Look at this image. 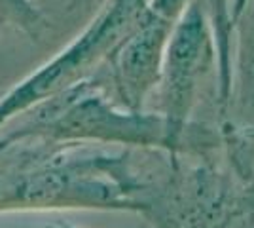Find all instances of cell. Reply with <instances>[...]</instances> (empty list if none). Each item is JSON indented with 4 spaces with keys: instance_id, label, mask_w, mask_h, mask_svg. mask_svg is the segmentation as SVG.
Masks as SVG:
<instances>
[{
    "instance_id": "cell-3",
    "label": "cell",
    "mask_w": 254,
    "mask_h": 228,
    "mask_svg": "<svg viewBox=\"0 0 254 228\" xmlns=\"http://www.w3.org/2000/svg\"><path fill=\"white\" fill-rule=\"evenodd\" d=\"M175 23L177 19L148 6L144 21L108 55L105 63L108 65V78L120 107L138 112L154 93Z\"/></svg>"
},
{
    "instance_id": "cell-1",
    "label": "cell",
    "mask_w": 254,
    "mask_h": 228,
    "mask_svg": "<svg viewBox=\"0 0 254 228\" xmlns=\"http://www.w3.org/2000/svg\"><path fill=\"white\" fill-rule=\"evenodd\" d=\"M232 61V15L226 0H191L180 13L163 54L154 93L156 114L179 130H197L191 116L212 99L222 114Z\"/></svg>"
},
{
    "instance_id": "cell-2",
    "label": "cell",
    "mask_w": 254,
    "mask_h": 228,
    "mask_svg": "<svg viewBox=\"0 0 254 228\" xmlns=\"http://www.w3.org/2000/svg\"><path fill=\"white\" fill-rule=\"evenodd\" d=\"M146 15L148 0H110L105 11L76 42L0 101V124L85 80L97 65L105 63L127 34L144 21Z\"/></svg>"
},
{
    "instance_id": "cell-6",
    "label": "cell",
    "mask_w": 254,
    "mask_h": 228,
    "mask_svg": "<svg viewBox=\"0 0 254 228\" xmlns=\"http://www.w3.org/2000/svg\"><path fill=\"white\" fill-rule=\"evenodd\" d=\"M239 204H241L243 209L251 211L254 215V181L245 188V192L241 194V198H239Z\"/></svg>"
},
{
    "instance_id": "cell-5",
    "label": "cell",
    "mask_w": 254,
    "mask_h": 228,
    "mask_svg": "<svg viewBox=\"0 0 254 228\" xmlns=\"http://www.w3.org/2000/svg\"><path fill=\"white\" fill-rule=\"evenodd\" d=\"M0 21L13 23L31 36H38L46 23L31 0H0Z\"/></svg>"
},
{
    "instance_id": "cell-7",
    "label": "cell",
    "mask_w": 254,
    "mask_h": 228,
    "mask_svg": "<svg viewBox=\"0 0 254 228\" xmlns=\"http://www.w3.org/2000/svg\"><path fill=\"white\" fill-rule=\"evenodd\" d=\"M245 2L247 0H233L232 2V8H230V15H232V23H233V19L243 11V8H245Z\"/></svg>"
},
{
    "instance_id": "cell-8",
    "label": "cell",
    "mask_w": 254,
    "mask_h": 228,
    "mask_svg": "<svg viewBox=\"0 0 254 228\" xmlns=\"http://www.w3.org/2000/svg\"><path fill=\"white\" fill-rule=\"evenodd\" d=\"M91 2H93V0H70V2H68V11H74V10H78V8L85 6V4H91Z\"/></svg>"
},
{
    "instance_id": "cell-4",
    "label": "cell",
    "mask_w": 254,
    "mask_h": 228,
    "mask_svg": "<svg viewBox=\"0 0 254 228\" xmlns=\"http://www.w3.org/2000/svg\"><path fill=\"white\" fill-rule=\"evenodd\" d=\"M230 86L222 109L224 133L230 147L247 156L254 152V0L232 23Z\"/></svg>"
}]
</instances>
